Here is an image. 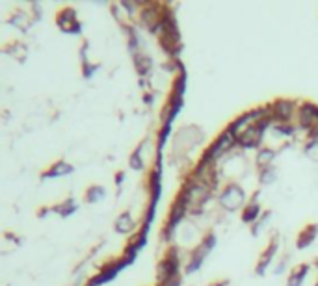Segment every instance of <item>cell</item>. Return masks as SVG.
<instances>
[{
  "label": "cell",
  "instance_id": "1",
  "mask_svg": "<svg viewBox=\"0 0 318 286\" xmlns=\"http://www.w3.org/2000/svg\"><path fill=\"white\" fill-rule=\"evenodd\" d=\"M71 171V166L67 164H56L49 173H47V177H52V175H64V173H69Z\"/></svg>",
  "mask_w": 318,
  "mask_h": 286
}]
</instances>
